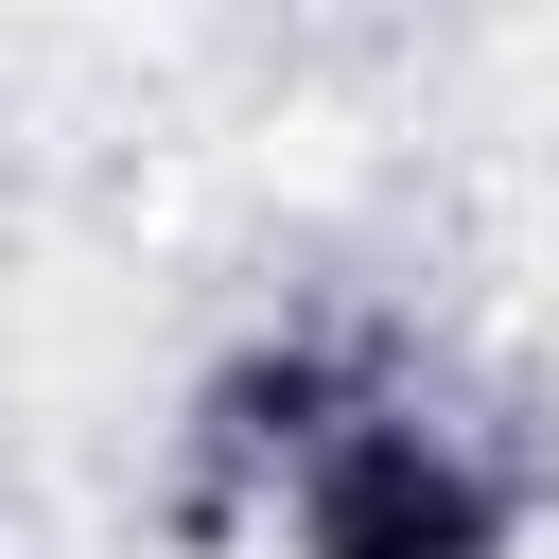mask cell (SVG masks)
I'll use <instances>...</instances> for the list:
<instances>
[{
    "mask_svg": "<svg viewBox=\"0 0 559 559\" xmlns=\"http://www.w3.org/2000/svg\"><path fill=\"white\" fill-rule=\"evenodd\" d=\"M297 559H507V489L402 419V402H349L314 454H297Z\"/></svg>",
    "mask_w": 559,
    "mask_h": 559,
    "instance_id": "6da1fadb",
    "label": "cell"
}]
</instances>
